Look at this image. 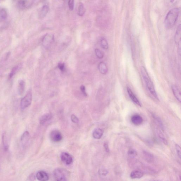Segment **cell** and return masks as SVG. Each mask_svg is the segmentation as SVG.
I'll use <instances>...</instances> for the list:
<instances>
[{"mask_svg": "<svg viewBox=\"0 0 181 181\" xmlns=\"http://www.w3.org/2000/svg\"><path fill=\"white\" fill-rule=\"evenodd\" d=\"M71 119L72 122L74 123L78 124L79 122V119L74 115H72L71 116Z\"/></svg>", "mask_w": 181, "mask_h": 181, "instance_id": "f546056e", "label": "cell"}, {"mask_svg": "<svg viewBox=\"0 0 181 181\" xmlns=\"http://www.w3.org/2000/svg\"><path fill=\"white\" fill-rule=\"evenodd\" d=\"M127 92L129 94V96H130V98L132 100L134 103L136 104L138 106L141 107V104L139 100L137 98L136 96L134 94L133 91L131 90V89L128 87H127Z\"/></svg>", "mask_w": 181, "mask_h": 181, "instance_id": "7c38bea8", "label": "cell"}, {"mask_svg": "<svg viewBox=\"0 0 181 181\" xmlns=\"http://www.w3.org/2000/svg\"><path fill=\"white\" fill-rule=\"evenodd\" d=\"M3 142L5 150H8L9 147V140L5 133L3 135Z\"/></svg>", "mask_w": 181, "mask_h": 181, "instance_id": "7402d4cb", "label": "cell"}, {"mask_svg": "<svg viewBox=\"0 0 181 181\" xmlns=\"http://www.w3.org/2000/svg\"><path fill=\"white\" fill-rule=\"evenodd\" d=\"M32 92L31 90H29L21 100L20 106L22 109H25L30 106L32 102Z\"/></svg>", "mask_w": 181, "mask_h": 181, "instance_id": "277c9868", "label": "cell"}, {"mask_svg": "<svg viewBox=\"0 0 181 181\" xmlns=\"http://www.w3.org/2000/svg\"></svg>", "mask_w": 181, "mask_h": 181, "instance_id": "8d00e7d4", "label": "cell"}, {"mask_svg": "<svg viewBox=\"0 0 181 181\" xmlns=\"http://www.w3.org/2000/svg\"><path fill=\"white\" fill-rule=\"evenodd\" d=\"M100 45L104 49L107 50L109 48V45L107 41L105 38L102 37L100 39Z\"/></svg>", "mask_w": 181, "mask_h": 181, "instance_id": "603a6c76", "label": "cell"}, {"mask_svg": "<svg viewBox=\"0 0 181 181\" xmlns=\"http://www.w3.org/2000/svg\"><path fill=\"white\" fill-rule=\"evenodd\" d=\"M152 116L154 117V118L156 122L157 123V124L160 127V128L162 129V130L163 131L164 130V126L163 125V123L162 122L161 119L158 116L155 115H152Z\"/></svg>", "mask_w": 181, "mask_h": 181, "instance_id": "d4e9b609", "label": "cell"}, {"mask_svg": "<svg viewBox=\"0 0 181 181\" xmlns=\"http://www.w3.org/2000/svg\"><path fill=\"white\" fill-rule=\"evenodd\" d=\"M104 147L105 149V151L107 152H109V146L108 145V144L107 143H105L104 144Z\"/></svg>", "mask_w": 181, "mask_h": 181, "instance_id": "e575fe53", "label": "cell"}, {"mask_svg": "<svg viewBox=\"0 0 181 181\" xmlns=\"http://www.w3.org/2000/svg\"><path fill=\"white\" fill-rule=\"evenodd\" d=\"M18 67H15L12 70V72L10 74V75H9V77L10 78H12V76H13V75L15 74L16 73V71L17 70V69H18Z\"/></svg>", "mask_w": 181, "mask_h": 181, "instance_id": "836d02e7", "label": "cell"}, {"mask_svg": "<svg viewBox=\"0 0 181 181\" xmlns=\"http://www.w3.org/2000/svg\"><path fill=\"white\" fill-rule=\"evenodd\" d=\"M171 89L176 99L180 102L181 100V94L180 90L175 85H173L171 86Z\"/></svg>", "mask_w": 181, "mask_h": 181, "instance_id": "5bb4252c", "label": "cell"}, {"mask_svg": "<svg viewBox=\"0 0 181 181\" xmlns=\"http://www.w3.org/2000/svg\"><path fill=\"white\" fill-rule=\"evenodd\" d=\"M53 40V36L52 34H47L42 39V44L46 48H48L51 45Z\"/></svg>", "mask_w": 181, "mask_h": 181, "instance_id": "ba28073f", "label": "cell"}, {"mask_svg": "<svg viewBox=\"0 0 181 181\" xmlns=\"http://www.w3.org/2000/svg\"><path fill=\"white\" fill-rule=\"evenodd\" d=\"M141 75H142L143 79L144 80L148 89L150 91L151 94L154 97L157 99H158V97H157V94L156 92L153 83H152V80H151L150 77L149 76L145 68L143 66L141 67Z\"/></svg>", "mask_w": 181, "mask_h": 181, "instance_id": "7a4b0ae2", "label": "cell"}, {"mask_svg": "<svg viewBox=\"0 0 181 181\" xmlns=\"http://www.w3.org/2000/svg\"><path fill=\"white\" fill-rule=\"evenodd\" d=\"M52 117V115L51 114H50V113H48V114L44 115L40 118V124H42V125H43V124H44L46 122L51 120Z\"/></svg>", "mask_w": 181, "mask_h": 181, "instance_id": "ac0fdd59", "label": "cell"}, {"mask_svg": "<svg viewBox=\"0 0 181 181\" xmlns=\"http://www.w3.org/2000/svg\"><path fill=\"white\" fill-rule=\"evenodd\" d=\"M30 179L31 181H33L35 180V176L34 175V174L31 175V176H30L29 178Z\"/></svg>", "mask_w": 181, "mask_h": 181, "instance_id": "d590c367", "label": "cell"}, {"mask_svg": "<svg viewBox=\"0 0 181 181\" xmlns=\"http://www.w3.org/2000/svg\"><path fill=\"white\" fill-rule=\"evenodd\" d=\"M175 147L176 151H177L178 155V156L179 158H180L181 155V148L180 146L177 144L175 145Z\"/></svg>", "mask_w": 181, "mask_h": 181, "instance_id": "1f68e13d", "label": "cell"}, {"mask_svg": "<svg viewBox=\"0 0 181 181\" xmlns=\"http://www.w3.org/2000/svg\"><path fill=\"white\" fill-rule=\"evenodd\" d=\"M86 12V9L84 7V5L82 3H79L78 9V14L80 16H82L84 15Z\"/></svg>", "mask_w": 181, "mask_h": 181, "instance_id": "44dd1931", "label": "cell"}, {"mask_svg": "<svg viewBox=\"0 0 181 181\" xmlns=\"http://www.w3.org/2000/svg\"><path fill=\"white\" fill-rule=\"evenodd\" d=\"M68 173L66 170L57 168L55 170L53 174L57 181H67V177Z\"/></svg>", "mask_w": 181, "mask_h": 181, "instance_id": "3957f363", "label": "cell"}, {"mask_svg": "<svg viewBox=\"0 0 181 181\" xmlns=\"http://www.w3.org/2000/svg\"><path fill=\"white\" fill-rule=\"evenodd\" d=\"M98 70L102 74H106L108 72V68L106 64L104 62H100L98 64Z\"/></svg>", "mask_w": 181, "mask_h": 181, "instance_id": "9a60e30c", "label": "cell"}, {"mask_svg": "<svg viewBox=\"0 0 181 181\" xmlns=\"http://www.w3.org/2000/svg\"><path fill=\"white\" fill-rule=\"evenodd\" d=\"M50 137L51 141L54 142H58L62 139V134L59 130H55L50 133Z\"/></svg>", "mask_w": 181, "mask_h": 181, "instance_id": "5b68a950", "label": "cell"}, {"mask_svg": "<svg viewBox=\"0 0 181 181\" xmlns=\"http://www.w3.org/2000/svg\"><path fill=\"white\" fill-rule=\"evenodd\" d=\"M25 88V83L23 80H21L19 82L18 90L19 94L22 95L24 93Z\"/></svg>", "mask_w": 181, "mask_h": 181, "instance_id": "d6986e66", "label": "cell"}, {"mask_svg": "<svg viewBox=\"0 0 181 181\" xmlns=\"http://www.w3.org/2000/svg\"><path fill=\"white\" fill-rule=\"evenodd\" d=\"M58 67L59 70L62 72H64L65 70V66L64 63H59L58 64Z\"/></svg>", "mask_w": 181, "mask_h": 181, "instance_id": "f1b7e54d", "label": "cell"}, {"mask_svg": "<svg viewBox=\"0 0 181 181\" xmlns=\"http://www.w3.org/2000/svg\"><path fill=\"white\" fill-rule=\"evenodd\" d=\"M179 9L175 8L171 9L168 12L165 20V25L166 29H171L174 26L178 18Z\"/></svg>", "mask_w": 181, "mask_h": 181, "instance_id": "6da1fadb", "label": "cell"}, {"mask_svg": "<svg viewBox=\"0 0 181 181\" xmlns=\"http://www.w3.org/2000/svg\"><path fill=\"white\" fill-rule=\"evenodd\" d=\"M143 173L142 171L139 170H135L131 172L130 177L132 179L140 178L143 176Z\"/></svg>", "mask_w": 181, "mask_h": 181, "instance_id": "e0dca14e", "label": "cell"}, {"mask_svg": "<svg viewBox=\"0 0 181 181\" xmlns=\"http://www.w3.org/2000/svg\"><path fill=\"white\" fill-rule=\"evenodd\" d=\"M36 177L40 181H47L49 179L48 174L44 171H38L36 174Z\"/></svg>", "mask_w": 181, "mask_h": 181, "instance_id": "30bf717a", "label": "cell"}, {"mask_svg": "<svg viewBox=\"0 0 181 181\" xmlns=\"http://www.w3.org/2000/svg\"><path fill=\"white\" fill-rule=\"evenodd\" d=\"M32 1H18L17 4L18 7L21 9L27 8L30 7L33 4Z\"/></svg>", "mask_w": 181, "mask_h": 181, "instance_id": "9c48e42d", "label": "cell"}, {"mask_svg": "<svg viewBox=\"0 0 181 181\" xmlns=\"http://www.w3.org/2000/svg\"><path fill=\"white\" fill-rule=\"evenodd\" d=\"M103 132L102 129L97 128L94 130L92 135L94 138L96 139H100L103 135Z\"/></svg>", "mask_w": 181, "mask_h": 181, "instance_id": "2e32d148", "label": "cell"}, {"mask_svg": "<svg viewBox=\"0 0 181 181\" xmlns=\"http://www.w3.org/2000/svg\"><path fill=\"white\" fill-rule=\"evenodd\" d=\"M128 155L130 158H133L136 157L137 155V153L135 149H131L128 150Z\"/></svg>", "mask_w": 181, "mask_h": 181, "instance_id": "484cf974", "label": "cell"}, {"mask_svg": "<svg viewBox=\"0 0 181 181\" xmlns=\"http://www.w3.org/2000/svg\"><path fill=\"white\" fill-rule=\"evenodd\" d=\"M95 52L96 55L98 59H103L104 56V54L103 52H102L101 50L99 49L98 48H96L95 49Z\"/></svg>", "mask_w": 181, "mask_h": 181, "instance_id": "4316f807", "label": "cell"}, {"mask_svg": "<svg viewBox=\"0 0 181 181\" xmlns=\"http://www.w3.org/2000/svg\"><path fill=\"white\" fill-rule=\"evenodd\" d=\"M49 8L48 6L47 5H44L42 8L39 14V17L41 18H44L48 12Z\"/></svg>", "mask_w": 181, "mask_h": 181, "instance_id": "ffe728a7", "label": "cell"}, {"mask_svg": "<svg viewBox=\"0 0 181 181\" xmlns=\"http://www.w3.org/2000/svg\"><path fill=\"white\" fill-rule=\"evenodd\" d=\"M30 138V136L29 133L28 131H25L23 134L21 139V143L23 147H24L27 145L29 141Z\"/></svg>", "mask_w": 181, "mask_h": 181, "instance_id": "8fae6325", "label": "cell"}, {"mask_svg": "<svg viewBox=\"0 0 181 181\" xmlns=\"http://www.w3.org/2000/svg\"><path fill=\"white\" fill-rule=\"evenodd\" d=\"M157 132H158V136L159 137V138L161 140V141H163L164 144L166 145L167 144V141L166 138L164 136L163 134L160 131H158Z\"/></svg>", "mask_w": 181, "mask_h": 181, "instance_id": "83f0119b", "label": "cell"}, {"mask_svg": "<svg viewBox=\"0 0 181 181\" xmlns=\"http://www.w3.org/2000/svg\"><path fill=\"white\" fill-rule=\"evenodd\" d=\"M80 90H81L82 92L83 93V94L85 96H87V94L86 93V89L84 85H82L81 86V87H80Z\"/></svg>", "mask_w": 181, "mask_h": 181, "instance_id": "d6a6232c", "label": "cell"}, {"mask_svg": "<svg viewBox=\"0 0 181 181\" xmlns=\"http://www.w3.org/2000/svg\"><path fill=\"white\" fill-rule=\"evenodd\" d=\"M131 120L132 123L136 126L141 125L143 121L142 117L139 115H134L131 117Z\"/></svg>", "mask_w": 181, "mask_h": 181, "instance_id": "4fadbf2b", "label": "cell"}, {"mask_svg": "<svg viewBox=\"0 0 181 181\" xmlns=\"http://www.w3.org/2000/svg\"><path fill=\"white\" fill-rule=\"evenodd\" d=\"M7 13L5 9L3 8L0 9V20L4 21L7 19Z\"/></svg>", "mask_w": 181, "mask_h": 181, "instance_id": "cb8c5ba5", "label": "cell"}, {"mask_svg": "<svg viewBox=\"0 0 181 181\" xmlns=\"http://www.w3.org/2000/svg\"><path fill=\"white\" fill-rule=\"evenodd\" d=\"M74 1L73 0H70L68 2V7L70 11L73 10L74 8Z\"/></svg>", "mask_w": 181, "mask_h": 181, "instance_id": "4dcf8cb0", "label": "cell"}, {"mask_svg": "<svg viewBox=\"0 0 181 181\" xmlns=\"http://www.w3.org/2000/svg\"><path fill=\"white\" fill-rule=\"evenodd\" d=\"M181 25H179L178 27L177 31H176L175 35L174 37V40L178 46V51H179V54H180V45H181Z\"/></svg>", "mask_w": 181, "mask_h": 181, "instance_id": "52a82bcc", "label": "cell"}, {"mask_svg": "<svg viewBox=\"0 0 181 181\" xmlns=\"http://www.w3.org/2000/svg\"><path fill=\"white\" fill-rule=\"evenodd\" d=\"M61 158L63 163L67 165L71 164L73 161L72 156L66 152H62L61 154Z\"/></svg>", "mask_w": 181, "mask_h": 181, "instance_id": "8992f818", "label": "cell"}]
</instances>
